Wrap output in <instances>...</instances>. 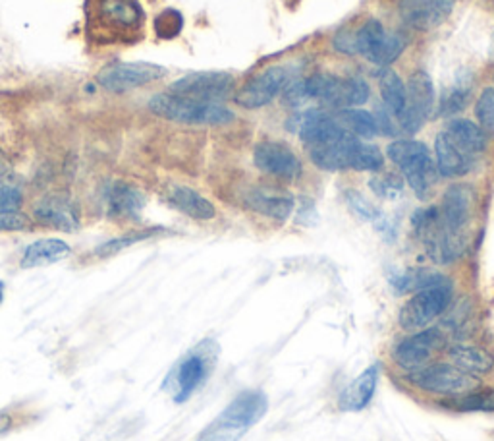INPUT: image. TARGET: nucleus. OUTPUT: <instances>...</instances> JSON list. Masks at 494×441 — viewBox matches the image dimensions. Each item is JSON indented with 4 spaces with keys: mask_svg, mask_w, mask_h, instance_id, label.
I'll list each match as a JSON object with an SVG mask.
<instances>
[{
    "mask_svg": "<svg viewBox=\"0 0 494 441\" xmlns=\"http://www.w3.org/2000/svg\"><path fill=\"white\" fill-rule=\"evenodd\" d=\"M269 399L262 391H243L195 441H240L267 415Z\"/></svg>",
    "mask_w": 494,
    "mask_h": 441,
    "instance_id": "1",
    "label": "nucleus"
},
{
    "mask_svg": "<svg viewBox=\"0 0 494 441\" xmlns=\"http://www.w3.org/2000/svg\"><path fill=\"white\" fill-rule=\"evenodd\" d=\"M149 110L160 119L180 124L221 126L234 121V112L221 103L195 101L176 93H159L149 100Z\"/></svg>",
    "mask_w": 494,
    "mask_h": 441,
    "instance_id": "2",
    "label": "nucleus"
},
{
    "mask_svg": "<svg viewBox=\"0 0 494 441\" xmlns=\"http://www.w3.org/2000/svg\"><path fill=\"white\" fill-rule=\"evenodd\" d=\"M388 157L394 165H398L407 184L419 198L429 195L437 183L438 169L425 143L414 140H398L388 145Z\"/></svg>",
    "mask_w": 494,
    "mask_h": 441,
    "instance_id": "3",
    "label": "nucleus"
},
{
    "mask_svg": "<svg viewBox=\"0 0 494 441\" xmlns=\"http://www.w3.org/2000/svg\"><path fill=\"white\" fill-rule=\"evenodd\" d=\"M452 302V283L444 277L442 281L417 290L400 312V325L406 331L423 330L440 318Z\"/></svg>",
    "mask_w": 494,
    "mask_h": 441,
    "instance_id": "4",
    "label": "nucleus"
},
{
    "mask_svg": "<svg viewBox=\"0 0 494 441\" xmlns=\"http://www.w3.org/2000/svg\"><path fill=\"white\" fill-rule=\"evenodd\" d=\"M305 91L309 100H321L323 103L334 109H348L354 105H364L369 101L371 89L365 79L348 78L342 79L336 76H311L305 79Z\"/></svg>",
    "mask_w": 494,
    "mask_h": 441,
    "instance_id": "5",
    "label": "nucleus"
},
{
    "mask_svg": "<svg viewBox=\"0 0 494 441\" xmlns=\"http://www.w3.org/2000/svg\"><path fill=\"white\" fill-rule=\"evenodd\" d=\"M407 382L423 391H429V394L450 397H462L479 387V382H477L471 373L459 370L454 364L423 366L419 370L409 372Z\"/></svg>",
    "mask_w": 494,
    "mask_h": 441,
    "instance_id": "6",
    "label": "nucleus"
},
{
    "mask_svg": "<svg viewBox=\"0 0 494 441\" xmlns=\"http://www.w3.org/2000/svg\"><path fill=\"white\" fill-rule=\"evenodd\" d=\"M207 347L209 341L201 342L200 347H195L188 356H184L169 373L167 382H164V389L172 391L176 403L188 401L207 380L212 366V354Z\"/></svg>",
    "mask_w": 494,
    "mask_h": 441,
    "instance_id": "7",
    "label": "nucleus"
},
{
    "mask_svg": "<svg viewBox=\"0 0 494 441\" xmlns=\"http://www.w3.org/2000/svg\"><path fill=\"white\" fill-rule=\"evenodd\" d=\"M167 70L151 62H112L97 74L98 86L112 93H126L160 79Z\"/></svg>",
    "mask_w": 494,
    "mask_h": 441,
    "instance_id": "8",
    "label": "nucleus"
},
{
    "mask_svg": "<svg viewBox=\"0 0 494 441\" xmlns=\"http://www.w3.org/2000/svg\"><path fill=\"white\" fill-rule=\"evenodd\" d=\"M95 24L107 31L108 41L126 39L128 31L141 27L143 10L138 0H95Z\"/></svg>",
    "mask_w": 494,
    "mask_h": 441,
    "instance_id": "9",
    "label": "nucleus"
},
{
    "mask_svg": "<svg viewBox=\"0 0 494 441\" xmlns=\"http://www.w3.org/2000/svg\"><path fill=\"white\" fill-rule=\"evenodd\" d=\"M435 107V88L433 79L425 70L411 74L406 88V105L398 114V121L404 132L414 134L423 126Z\"/></svg>",
    "mask_w": 494,
    "mask_h": 441,
    "instance_id": "10",
    "label": "nucleus"
},
{
    "mask_svg": "<svg viewBox=\"0 0 494 441\" xmlns=\"http://www.w3.org/2000/svg\"><path fill=\"white\" fill-rule=\"evenodd\" d=\"M236 81L224 72H195L176 79L170 86V93L190 97L195 101L219 103L234 91Z\"/></svg>",
    "mask_w": 494,
    "mask_h": 441,
    "instance_id": "11",
    "label": "nucleus"
},
{
    "mask_svg": "<svg viewBox=\"0 0 494 441\" xmlns=\"http://www.w3.org/2000/svg\"><path fill=\"white\" fill-rule=\"evenodd\" d=\"M444 345H447V339H444L442 331L425 330L417 335L404 339L400 345L394 349L392 356L400 368L414 372L429 362L433 354H437Z\"/></svg>",
    "mask_w": 494,
    "mask_h": 441,
    "instance_id": "12",
    "label": "nucleus"
},
{
    "mask_svg": "<svg viewBox=\"0 0 494 441\" xmlns=\"http://www.w3.org/2000/svg\"><path fill=\"white\" fill-rule=\"evenodd\" d=\"M253 163L259 171L284 181H295L304 171L298 155L288 145L276 142L259 143L253 150Z\"/></svg>",
    "mask_w": 494,
    "mask_h": 441,
    "instance_id": "13",
    "label": "nucleus"
},
{
    "mask_svg": "<svg viewBox=\"0 0 494 441\" xmlns=\"http://www.w3.org/2000/svg\"><path fill=\"white\" fill-rule=\"evenodd\" d=\"M473 190L468 184H454L447 190L438 209L440 226L452 236H464V228L471 219Z\"/></svg>",
    "mask_w": 494,
    "mask_h": 441,
    "instance_id": "14",
    "label": "nucleus"
},
{
    "mask_svg": "<svg viewBox=\"0 0 494 441\" xmlns=\"http://www.w3.org/2000/svg\"><path fill=\"white\" fill-rule=\"evenodd\" d=\"M33 217L41 225L64 233H74L79 228V211L76 204L60 194L45 195L43 200H39L33 209Z\"/></svg>",
    "mask_w": 494,
    "mask_h": 441,
    "instance_id": "15",
    "label": "nucleus"
},
{
    "mask_svg": "<svg viewBox=\"0 0 494 441\" xmlns=\"http://www.w3.org/2000/svg\"><path fill=\"white\" fill-rule=\"evenodd\" d=\"M286 81L284 68H269L259 76L252 78L247 84L236 93V103L243 109H261L271 103L280 93Z\"/></svg>",
    "mask_w": 494,
    "mask_h": 441,
    "instance_id": "16",
    "label": "nucleus"
},
{
    "mask_svg": "<svg viewBox=\"0 0 494 441\" xmlns=\"http://www.w3.org/2000/svg\"><path fill=\"white\" fill-rule=\"evenodd\" d=\"M454 0H400V14L407 26L429 31L448 18Z\"/></svg>",
    "mask_w": 494,
    "mask_h": 441,
    "instance_id": "17",
    "label": "nucleus"
},
{
    "mask_svg": "<svg viewBox=\"0 0 494 441\" xmlns=\"http://www.w3.org/2000/svg\"><path fill=\"white\" fill-rule=\"evenodd\" d=\"M378 375H381V366L373 364L361 373L350 387H345L338 399L340 411H345V413L364 411L375 395L376 385H378Z\"/></svg>",
    "mask_w": 494,
    "mask_h": 441,
    "instance_id": "18",
    "label": "nucleus"
},
{
    "mask_svg": "<svg viewBox=\"0 0 494 441\" xmlns=\"http://www.w3.org/2000/svg\"><path fill=\"white\" fill-rule=\"evenodd\" d=\"M107 207L112 217L138 219L145 207V195L136 186L114 183L107 192Z\"/></svg>",
    "mask_w": 494,
    "mask_h": 441,
    "instance_id": "19",
    "label": "nucleus"
},
{
    "mask_svg": "<svg viewBox=\"0 0 494 441\" xmlns=\"http://www.w3.org/2000/svg\"><path fill=\"white\" fill-rule=\"evenodd\" d=\"M435 153H437V169L442 176H447V178L464 176L469 173L473 165L471 163L473 157H469L468 153L459 150L447 132L437 136Z\"/></svg>",
    "mask_w": 494,
    "mask_h": 441,
    "instance_id": "20",
    "label": "nucleus"
},
{
    "mask_svg": "<svg viewBox=\"0 0 494 441\" xmlns=\"http://www.w3.org/2000/svg\"><path fill=\"white\" fill-rule=\"evenodd\" d=\"M245 204L257 214L276 221H286L293 211L292 195L273 190H253L252 194H247Z\"/></svg>",
    "mask_w": 494,
    "mask_h": 441,
    "instance_id": "21",
    "label": "nucleus"
},
{
    "mask_svg": "<svg viewBox=\"0 0 494 441\" xmlns=\"http://www.w3.org/2000/svg\"><path fill=\"white\" fill-rule=\"evenodd\" d=\"M70 247L60 238H41L37 242L29 244V247L22 254V268L33 269V268H45L57 264V261L70 256Z\"/></svg>",
    "mask_w": 494,
    "mask_h": 441,
    "instance_id": "22",
    "label": "nucleus"
},
{
    "mask_svg": "<svg viewBox=\"0 0 494 441\" xmlns=\"http://www.w3.org/2000/svg\"><path fill=\"white\" fill-rule=\"evenodd\" d=\"M169 202L197 221H209L217 215V209L200 192H195L188 186H172L169 190Z\"/></svg>",
    "mask_w": 494,
    "mask_h": 441,
    "instance_id": "23",
    "label": "nucleus"
},
{
    "mask_svg": "<svg viewBox=\"0 0 494 441\" xmlns=\"http://www.w3.org/2000/svg\"><path fill=\"white\" fill-rule=\"evenodd\" d=\"M444 132H447L452 138V142L459 147V150L468 153L469 157L479 155L487 145V136L479 128V124H475L466 119L452 121Z\"/></svg>",
    "mask_w": 494,
    "mask_h": 441,
    "instance_id": "24",
    "label": "nucleus"
},
{
    "mask_svg": "<svg viewBox=\"0 0 494 441\" xmlns=\"http://www.w3.org/2000/svg\"><path fill=\"white\" fill-rule=\"evenodd\" d=\"M448 356L454 366L471 375H485L494 370V356L479 347L456 345L448 351Z\"/></svg>",
    "mask_w": 494,
    "mask_h": 441,
    "instance_id": "25",
    "label": "nucleus"
},
{
    "mask_svg": "<svg viewBox=\"0 0 494 441\" xmlns=\"http://www.w3.org/2000/svg\"><path fill=\"white\" fill-rule=\"evenodd\" d=\"M340 124L350 130V134L359 138H375L378 134L376 121L371 112L359 110V109H342L340 114Z\"/></svg>",
    "mask_w": 494,
    "mask_h": 441,
    "instance_id": "26",
    "label": "nucleus"
},
{
    "mask_svg": "<svg viewBox=\"0 0 494 441\" xmlns=\"http://www.w3.org/2000/svg\"><path fill=\"white\" fill-rule=\"evenodd\" d=\"M385 37H386V31L383 24L378 20H369L364 27H359L355 31L357 53L364 55L367 60H373L375 55L378 53V48H381Z\"/></svg>",
    "mask_w": 494,
    "mask_h": 441,
    "instance_id": "27",
    "label": "nucleus"
},
{
    "mask_svg": "<svg viewBox=\"0 0 494 441\" xmlns=\"http://www.w3.org/2000/svg\"><path fill=\"white\" fill-rule=\"evenodd\" d=\"M381 93L383 100L392 114H398L404 110L406 105V86L402 78L394 70H385L381 76Z\"/></svg>",
    "mask_w": 494,
    "mask_h": 441,
    "instance_id": "28",
    "label": "nucleus"
},
{
    "mask_svg": "<svg viewBox=\"0 0 494 441\" xmlns=\"http://www.w3.org/2000/svg\"><path fill=\"white\" fill-rule=\"evenodd\" d=\"M24 202V192L18 178L0 165V211H18Z\"/></svg>",
    "mask_w": 494,
    "mask_h": 441,
    "instance_id": "29",
    "label": "nucleus"
},
{
    "mask_svg": "<svg viewBox=\"0 0 494 441\" xmlns=\"http://www.w3.org/2000/svg\"><path fill=\"white\" fill-rule=\"evenodd\" d=\"M157 235V228H145V231H136V233H128L124 236H118V238H112L105 244H101V247H98L95 250V256L97 257H110V256H117L120 254L122 250L129 248V247H134V244L141 242V240H147V238H151Z\"/></svg>",
    "mask_w": 494,
    "mask_h": 441,
    "instance_id": "30",
    "label": "nucleus"
},
{
    "mask_svg": "<svg viewBox=\"0 0 494 441\" xmlns=\"http://www.w3.org/2000/svg\"><path fill=\"white\" fill-rule=\"evenodd\" d=\"M452 408H458V411L464 413H492L494 411V389L487 391H471V394H466L454 401L450 404Z\"/></svg>",
    "mask_w": 494,
    "mask_h": 441,
    "instance_id": "31",
    "label": "nucleus"
},
{
    "mask_svg": "<svg viewBox=\"0 0 494 441\" xmlns=\"http://www.w3.org/2000/svg\"><path fill=\"white\" fill-rule=\"evenodd\" d=\"M383 163L385 159H383V153L378 152V147L371 143H364L359 140V143L354 150L350 169L352 171H381Z\"/></svg>",
    "mask_w": 494,
    "mask_h": 441,
    "instance_id": "32",
    "label": "nucleus"
},
{
    "mask_svg": "<svg viewBox=\"0 0 494 441\" xmlns=\"http://www.w3.org/2000/svg\"><path fill=\"white\" fill-rule=\"evenodd\" d=\"M477 121L485 136L494 138V89L487 88L477 100Z\"/></svg>",
    "mask_w": 494,
    "mask_h": 441,
    "instance_id": "33",
    "label": "nucleus"
},
{
    "mask_svg": "<svg viewBox=\"0 0 494 441\" xmlns=\"http://www.w3.org/2000/svg\"><path fill=\"white\" fill-rule=\"evenodd\" d=\"M345 200H348L350 207L355 211V215H357L359 219L371 221V223H375V225H378V223L383 221L381 211H378L369 200H365L364 195H361L359 192L348 190V192H345Z\"/></svg>",
    "mask_w": 494,
    "mask_h": 441,
    "instance_id": "34",
    "label": "nucleus"
},
{
    "mask_svg": "<svg viewBox=\"0 0 494 441\" xmlns=\"http://www.w3.org/2000/svg\"><path fill=\"white\" fill-rule=\"evenodd\" d=\"M182 26H184L182 16H180V12L176 10H164L162 14L157 16V20H155V31L162 39L176 37L180 34V29H182Z\"/></svg>",
    "mask_w": 494,
    "mask_h": 441,
    "instance_id": "35",
    "label": "nucleus"
},
{
    "mask_svg": "<svg viewBox=\"0 0 494 441\" xmlns=\"http://www.w3.org/2000/svg\"><path fill=\"white\" fill-rule=\"evenodd\" d=\"M404 39L400 36H394V34H386L381 48H378V53L375 55V58L371 60L373 64H381V67H386V64L396 60L402 51H404Z\"/></svg>",
    "mask_w": 494,
    "mask_h": 441,
    "instance_id": "36",
    "label": "nucleus"
},
{
    "mask_svg": "<svg viewBox=\"0 0 494 441\" xmlns=\"http://www.w3.org/2000/svg\"><path fill=\"white\" fill-rule=\"evenodd\" d=\"M371 188L376 195H381V198H388L394 200L398 198L402 192V181L398 176L394 174H385V176H376L371 181Z\"/></svg>",
    "mask_w": 494,
    "mask_h": 441,
    "instance_id": "37",
    "label": "nucleus"
},
{
    "mask_svg": "<svg viewBox=\"0 0 494 441\" xmlns=\"http://www.w3.org/2000/svg\"><path fill=\"white\" fill-rule=\"evenodd\" d=\"M468 103V89L464 88H456L452 91H448L447 95H444L442 100V109L440 112L442 114H454V112H459Z\"/></svg>",
    "mask_w": 494,
    "mask_h": 441,
    "instance_id": "38",
    "label": "nucleus"
},
{
    "mask_svg": "<svg viewBox=\"0 0 494 441\" xmlns=\"http://www.w3.org/2000/svg\"><path fill=\"white\" fill-rule=\"evenodd\" d=\"M29 221L20 211H0V231H26Z\"/></svg>",
    "mask_w": 494,
    "mask_h": 441,
    "instance_id": "39",
    "label": "nucleus"
},
{
    "mask_svg": "<svg viewBox=\"0 0 494 441\" xmlns=\"http://www.w3.org/2000/svg\"><path fill=\"white\" fill-rule=\"evenodd\" d=\"M309 100L305 91V81H295L284 91V103L290 107H302Z\"/></svg>",
    "mask_w": 494,
    "mask_h": 441,
    "instance_id": "40",
    "label": "nucleus"
},
{
    "mask_svg": "<svg viewBox=\"0 0 494 441\" xmlns=\"http://www.w3.org/2000/svg\"><path fill=\"white\" fill-rule=\"evenodd\" d=\"M334 48L344 55H355L357 53V45H355V31H340V34L334 37Z\"/></svg>",
    "mask_w": 494,
    "mask_h": 441,
    "instance_id": "41",
    "label": "nucleus"
},
{
    "mask_svg": "<svg viewBox=\"0 0 494 441\" xmlns=\"http://www.w3.org/2000/svg\"><path fill=\"white\" fill-rule=\"evenodd\" d=\"M14 428V418L10 413H0V437L6 436Z\"/></svg>",
    "mask_w": 494,
    "mask_h": 441,
    "instance_id": "42",
    "label": "nucleus"
},
{
    "mask_svg": "<svg viewBox=\"0 0 494 441\" xmlns=\"http://www.w3.org/2000/svg\"><path fill=\"white\" fill-rule=\"evenodd\" d=\"M0 302H3V289H0Z\"/></svg>",
    "mask_w": 494,
    "mask_h": 441,
    "instance_id": "43",
    "label": "nucleus"
}]
</instances>
